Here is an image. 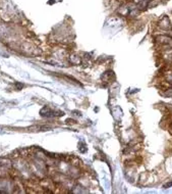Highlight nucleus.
Listing matches in <instances>:
<instances>
[{"mask_svg": "<svg viewBox=\"0 0 172 194\" xmlns=\"http://www.w3.org/2000/svg\"><path fill=\"white\" fill-rule=\"evenodd\" d=\"M56 113H62V112H61V111H57V112H56V111L52 110L51 108H49V107H47V106L43 107V108L41 109V111H40V114H41L42 116H46V117L58 115V114H56Z\"/></svg>", "mask_w": 172, "mask_h": 194, "instance_id": "1", "label": "nucleus"}, {"mask_svg": "<svg viewBox=\"0 0 172 194\" xmlns=\"http://www.w3.org/2000/svg\"><path fill=\"white\" fill-rule=\"evenodd\" d=\"M171 186H172V182H169V183H166V184L163 186V188L166 189V188H169V187H171Z\"/></svg>", "mask_w": 172, "mask_h": 194, "instance_id": "3", "label": "nucleus"}, {"mask_svg": "<svg viewBox=\"0 0 172 194\" xmlns=\"http://www.w3.org/2000/svg\"><path fill=\"white\" fill-rule=\"evenodd\" d=\"M159 26H160V28H162V29H164V30L168 29V28L170 27V22H169L168 17H163V18L160 20V22H159Z\"/></svg>", "mask_w": 172, "mask_h": 194, "instance_id": "2", "label": "nucleus"}]
</instances>
